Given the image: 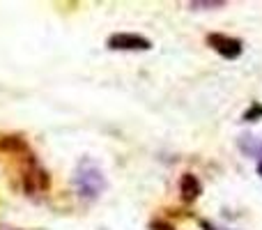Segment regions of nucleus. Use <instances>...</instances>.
<instances>
[{"label":"nucleus","instance_id":"obj_1","mask_svg":"<svg viewBox=\"0 0 262 230\" xmlns=\"http://www.w3.org/2000/svg\"><path fill=\"white\" fill-rule=\"evenodd\" d=\"M74 189L81 198L85 200H95L101 191L106 189V177L104 171L97 166L92 159H83L74 171Z\"/></svg>","mask_w":262,"mask_h":230},{"label":"nucleus","instance_id":"obj_2","mask_svg":"<svg viewBox=\"0 0 262 230\" xmlns=\"http://www.w3.org/2000/svg\"><path fill=\"white\" fill-rule=\"evenodd\" d=\"M108 49L113 51H149L152 41L147 37L131 35V32H118V35L108 37Z\"/></svg>","mask_w":262,"mask_h":230},{"label":"nucleus","instance_id":"obj_3","mask_svg":"<svg viewBox=\"0 0 262 230\" xmlns=\"http://www.w3.org/2000/svg\"><path fill=\"white\" fill-rule=\"evenodd\" d=\"M207 41L214 46V51L223 55L228 60H235L242 55V41L237 37H228V35H209Z\"/></svg>","mask_w":262,"mask_h":230},{"label":"nucleus","instance_id":"obj_4","mask_svg":"<svg viewBox=\"0 0 262 230\" xmlns=\"http://www.w3.org/2000/svg\"><path fill=\"white\" fill-rule=\"evenodd\" d=\"M180 194H182V200H186V203H191V200H195L200 196V182L195 175H191V173H184L180 180Z\"/></svg>","mask_w":262,"mask_h":230},{"label":"nucleus","instance_id":"obj_5","mask_svg":"<svg viewBox=\"0 0 262 230\" xmlns=\"http://www.w3.org/2000/svg\"><path fill=\"white\" fill-rule=\"evenodd\" d=\"M191 9H219V7H226V3H209V0H205V3H200V0H193V3H189Z\"/></svg>","mask_w":262,"mask_h":230},{"label":"nucleus","instance_id":"obj_6","mask_svg":"<svg viewBox=\"0 0 262 230\" xmlns=\"http://www.w3.org/2000/svg\"><path fill=\"white\" fill-rule=\"evenodd\" d=\"M258 115H262V106H255L253 111H249V113L244 115V120H253V117H258Z\"/></svg>","mask_w":262,"mask_h":230}]
</instances>
